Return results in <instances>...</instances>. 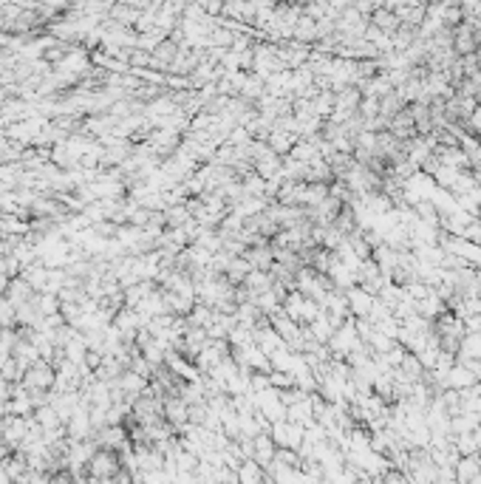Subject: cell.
Listing matches in <instances>:
<instances>
[{
  "instance_id": "3",
  "label": "cell",
  "mask_w": 481,
  "mask_h": 484,
  "mask_svg": "<svg viewBox=\"0 0 481 484\" xmlns=\"http://www.w3.org/2000/svg\"><path fill=\"white\" fill-rule=\"evenodd\" d=\"M170 54L176 57V46H170V43H164V46L159 48V60H170Z\"/></svg>"
},
{
  "instance_id": "2",
  "label": "cell",
  "mask_w": 481,
  "mask_h": 484,
  "mask_svg": "<svg viewBox=\"0 0 481 484\" xmlns=\"http://www.w3.org/2000/svg\"><path fill=\"white\" fill-rule=\"evenodd\" d=\"M456 468H459V473H456L459 479H473V476L479 473L481 465L476 459H462V462H456Z\"/></svg>"
},
{
  "instance_id": "1",
  "label": "cell",
  "mask_w": 481,
  "mask_h": 484,
  "mask_svg": "<svg viewBox=\"0 0 481 484\" xmlns=\"http://www.w3.org/2000/svg\"><path fill=\"white\" fill-rule=\"evenodd\" d=\"M371 26H376L382 34H393L402 23H399V14H396L393 9H388V6H376V11L371 14Z\"/></svg>"
}]
</instances>
